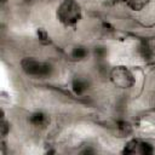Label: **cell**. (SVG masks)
I'll return each mask as SVG.
<instances>
[{"label": "cell", "mask_w": 155, "mask_h": 155, "mask_svg": "<svg viewBox=\"0 0 155 155\" xmlns=\"http://www.w3.org/2000/svg\"><path fill=\"white\" fill-rule=\"evenodd\" d=\"M119 130L121 131V133H130L131 126L127 122H119Z\"/></svg>", "instance_id": "30bf717a"}, {"label": "cell", "mask_w": 155, "mask_h": 155, "mask_svg": "<svg viewBox=\"0 0 155 155\" xmlns=\"http://www.w3.org/2000/svg\"><path fill=\"white\" fill-rule=\"evenodd\" d=\"M22 69L28 75L34 76H47L51 73V67L48 64L38 62L31 58H24L22 61Z\"/></svg>", "instance_id": "7a4b0ae2"}, {"label": "cell", "mask_w": 155, "mask_h": 155, "mask_svg": "<svg viewBox=\"0 0 155 155\" xmlns=\"http://www.w3.org/2000/svg\"><path fill=\"white\" fill-rule=\"evenodd\" d=\"M87 88V84L82 79H75L73 81V91L76 94H82Z\"/></svg>", "instance_id": "8992f818"}, {"label": "cell", "mask_w": 155, "mask_h": 155, "mask_svg": "<svg viewBox=\"0 0 155 155\" xmlns=\"http://www.w3.org/2000/svg\"><path fill=\"white\" fill-rule=\"evenodd\" d=\"M111 80L116 86H119L121 88H127V87L132 86L134 82L132 74L125 67L114 68L111 70Z\"/></svg>", "instance_id": "3957f363"}, {"label": "cell", "mask_w": 155, "mask_h": 155, "mask_svg": "<svg viewBox=\"0 0 155 155\" xmlns=\"http://www.w3.org/2000/svg\"><path fill=\"white\" fill-rule=\"evenodd\" d=\"M150 0H126V4L134 11H139L142 8H144Z\"/></svg>", "instance_id": "52a82bcc"}, {"label": "cell", "mask_w": 155, "mask_h": 155, "mask_svg": "<svg viewBox=\"0 0 155 155\" xmlns=\"http://www.w3.org/2000/svg\"><path fill=\"white\" fill-rule=\"evenodd\" d=\"M86 54H87V51H86L84 47H81V46L75 47V48L73 50V53H71L73 58H75V59H82V58L86 57Z\"/></svg>", "instance_id": "9c48e42d"}, {"label": "cell", "mask_w": 155, "mask_h": 155, "mask_svg": "<svg viewBox=\"0 0 155 155\" xmlns=\"http://www.w3.org/2000/svg\"><path fill=\"white\" fill-rule=\"evenodd\" d=\"M30 122L33 125H35V126H44V125H46L48 122V119L42 113H35V114H33L30 116Z\"/></svg>", "instance_id": "5b68a950"}, {"label": "cell", "mask_w": 155, "mask_h": 155, "mask_svg": "<svg viewBox=\"0 0 155 155\" xmlns=\"http://www.w3.org/2000/svg\"><path fill=\"white\" fill-rule=\"evenodd\" d=\"M94 53H96V56H97V57L102 58V57H104V56H105L107 51H105V48H104V47H97V48H96V51H94Z\"/></svg>", "instance_id": "8fae6325"}, {"label": "cell", "mask_w": 155, "mask_h": 155, "mask_svg": "<svg viewBox=\"0 0 155 155\" xmlns=\"http://www.w3.org/2000/svg\"><path fill=\"white\" fill-rule=\"evenodd\" d=\"M125 154H151L153 153V148L150 144L142 142V140H131L130 143H127L125 150Z\"/></svg>", "instance_id": "277c9868"}, {"label": "cell", "mask_w": 155, "mask_h": 155, "mask_svg": "<svg viewBox=\"0 0 155 155\" xmlns=\"http://www.w3.org/2000/svg\"><path fill=\"white\" fill-rule=\"evenodd\" d=\"M139 53H140V56H142L144 59H147V61L153 59V57H154L153 50L149 47V45H148L147 42H143V44L139 46Z\"/></svg>", "instance_id": "ba28073f"}, {"label": "cell", "mask_w": 155, "mask_h": 155, "mask_svg": "<svg viewBox=\"0 0 155 155\" xmlns=\"http://www.w3.org/2000/svg\"><path fill=\"white\" fill-rule=\"evenodd\" d=\"M7 131H8V125L2 117V121H1V133H2V136H5L7 133Z\"/></svg>", "instance_id": "7c38bea8"}, {"label": "cell", "mask_w": 155, "mask_h": 155, "mask_svg": "<svg viewBox=\"0 0 155 155\" xmlns=\"http://www.w3.org/2000/svg\"><path fill=\"white\" fill-rule=\"evenodd\" d=\"M6 1H7V0H1V2H2V4H5Z\"/></svg>", "instance_id": "4fadbf2b"}, {"label": "cell", "mask_w": 155, "mask_h": 155, "mask_svg": "<svg viewBox=\"0 0 155 155\" xmlns=\"http://www.w3.org/2000/svg\"><path fill=\"white\" fill-rule=\"evenodd\" d=\"M57 16L64 25H74L81 18L80 5L75 0H64L58 7Z\"/></svg>", "instance_id": "6da1fadb"}]
</instances>
